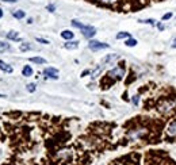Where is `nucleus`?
I'll use <instances>...</instances> for the list:
<instances>
[{
  "label": "nucleus",
  "instance_id": "obj_16",
  "mask_svg": "<svg viewBox=\"0 0 176 165\" xmlns=\"http://www.w3.org/2000/svg\"><path fill=\"white\" fill-rule=\"evenodd\" d=\"M102 69H103V66H98V68H96V69H95V71H94V72H92V73H91L92 79H94V77H96V76H98V74H99V73H100V71H102Z\"/></svg>",
  "mask_w": 176,
  "mask_h": 165
},
{
  "label": "nucleus",
  "instance_id": "obj_18",
  "mask_svg": "<svg viewBox=\"0 0 176 165\" xmlns=\"http://www.w3.org/2000/svg\"><path fill=\"white\" fill-rule=\"evenodd\" d=\"M27 91L28 92H34V91H35V84H28V85H27Z\"/></svg>",
  "mask_w": 176,
  "mask_h": 165
},
{
  "label": "nucleus",
  "instance_id": "obj_22",
  "mask_svg": "<svg viewBox=\"0 0 176 165\" xmlns=\"http://www.w3.org/2000/svg\"><path fill=\"white\" fill-rule=\"evenodd\" d=\"M142 23H149V25H154V21L153 19H148V21H141Z\"/></svg>",
  "mask_w": 176,
  "mask_h": 165
},
{
  "label": "nucleus",
  "instance_id": "obj_28",
  "mask_svg": "<svg viewBox=\"0 0 176 165\" xmlns=\"http://www.w3.org/2000/svg\"><path fill=\"white\" fill-rule=\"evenodd\" d=\"M172 48H174V49H176V38L174 39V42H172Z\"/></svg>",
  "mask_w": 176,
  "mask_h": 165
},
{
  "label": "nucleus",
  "instance_id": "obj_17",
  "mask_svg": "<svg viewBox=\"0 0 176 165\" xmlns=\"http://www.w3.org/2000/svg\"><path fill=\"white\" fill-rule=\"evenodd\" d=\"M72 26H75V27H77V28H83V27H84V25L79 23L77 21H72Z\"/></svg>",
  "mask_w": 176,
  "mask_h": 165
},
{
  "label": "nucleus",
  "instance_id": "obj_11",
  "mask_svg": "<svg viewBox=\"0 0 176 165\" xmlns=\"http://www.w3.org/2000/svg\"><path fill=\"white\" fill-rule=\"evenodd\" d=\"M12 15L15 16V18H18V19H22V18H25V11H14L12 12Z\"/></svg>",
  "mask_w": 176,
  "mask_h": 165
},
{
  "label": "nucleus",
  "instance_id": "obj_7",
  "mask_svg": "<svg viewBox=\"0 0 176 165\" xmlns=\"http://www.w3.org/2000/svg\"><path fill=\"white\" fill-rule=\"evenodd\" d=\"M64 46H65V49H68V50H73V49H77V46H79V42H77V41L66 42Z\"/></svg>",
  "mask_w": 176,
  "mask_h": 165
},
{
  "label": "nucleus",
  "instance_id": "obj_20",
  "mask_svg": "<svg viewBox=\"0 0 176 165\" xmlns=\"http://www.w3.org/2000/svg\"><path fill=\"white\" fill-rule=\"evenodd\" d=\"M138 102H140V97H138L137 95H135V96H133V104H134V106H137Z\"/></svg>",
  "mask_w": 176,
  "mask_h": 165
},
{
  "label": "nucleus",
  "instance_id": "obj_25",
  "mask_svg": "<svg viewBox=\"0 0 176 165\" xmlns=\"http://www.w3.org/2000/svg\"><path fill=\"white\" fill-rule=\"evenodd\" d=\"M100 2H102V3H107V4H108V3H114V2H117V0H100Z\"/></svg>",
  "mask_w": 176,
  "mask_h": 165
},
{
  "label": "nucleus",
  "instance_id": "obj_15",
  "mask_svg": "<svg viewBox=\"0 0 176 165\" xmlns=\"http://www.w3.org/2000/svg\"><path fill=\"white\" fill-rule=\"evenodd\" d=\"M130 37V34L129 33H125V31H122V33H119L117 35V39H122V38H129Z\"/></svg>",
  "mask_w": 176,
  "mask_h": 165
},
{
  "label": "nucleus",
  "instance_id": "obj_30",
  "mask_svg": "<svg viewBox=\"0 0 176 165\" xmlns=\"http://www.w3.org/2000/svg\"><path fill=\"white\" fill-rule=\"evenodd\" d=\"M2 16H3V11L0 10V18H2Z\"/></svg>",
  "mask_w": 176,
  "mask_h": 165
},
{
  "label": "nucleus",
  "instance_id": "obj_8",
  "mask_svg": "<svg viewBox=\"0 0 176 165\" xmlns=\"http://www.w3.org/2000/svg\"><path fill=\"white\" fill-rule=\"evenodd\" d=\"M61 37L64 39H72V38H73V33H72V31H69V30H64L61 33Z\"/></svg>",
  "mask_w": 176,
  "mask_h": 165
},
{
  "label": "nucleus",
  "instance_id": "obj_27",
  "mask_svg": "<svg viewBox=\"0 0 176 165\" xmlns=\"http://www.w3.org/2000/svg\"><path fill=\"white\" fill-rule=\"evenodd\" d=\"M157 27H158V28H160V30H164V26H163V25H161V23H158V25H157Z\"/></svg>",
  "mask_w": 176,
  "mask_h": 165
},
{
  "label": "nucleus",
  "instance_id": "obj_24",
  "mask_svg": "<svg viewBox=\"0 0 176 165\" xmlns=\"http://www.w3.org/2000/svg\"><path fill=\"white\" fill-rule=\"evenodd\" d=\"M21 49H22V50H27V49H30V46H28V45H22Z\"/></svg>",
  "mask_w": 176,
  "mask_h": 165
},
{
  "label": "nucleus",
  "instance_id": "obj_9",
  "mask_svg": "<svg viewBox=\"0 0 176 165\" xmlns=\"http://www.w3.org/2000/svg\"><path fill=\"white\" fill-rule=\"evenodd\" d=\"M22 73H23V76L28 77V76H31V74H33V69H31V68H30V66H28V65H26L25 68H23Z\"/></svg>",
  "mask_w": 176,
  "mask_h": 165
},
{
  "label": "nucleus",
  "instance_id": "obj_2",
  "mask_svg": "<svg viewBox=\"0 0 176 165\" xmlns=\"http://www.w3.org/2000/svg\"><path fill=\"white\" fill-rule=\"evenodd\" d=\"M44 74L49 79H53V80H57L58 79V71L54 68H46L44 71Z\"/></svg>",
  "mask_w": 176,
  "mask_h": 165
},
{
  "label": "nucleus",
  "instance_id": "obj_23",
  "mask_svg": "<svg viewBox=\"0 0 176 165\" xmlns=\"http://www.w3.org/2000/svg\"><path fill=\"white\" fill-rule=\"evenodd\" d=\"M48 10H49V11H50V12H53V11H54V5H53V4L48 5Z\"/></svg>",
  "mask_w": 176,
  "mask_h": 165
},
{
  "label": "nucleus",
  "instance_id": "obj_10",
  "mask_svg": "<svg viewBox=\"0 0 176 165\" xmlns=\"http://www.w3.org/2000/svg\"><path fill=\"white\" fill-rule=\"evenodd\" d=\"M30 61L34 62V64H46V60L45 58H41V57H31Z\"/></svg>",
  "mask_w": 176,
  "mask_h": 165
},
{
  "label": "nucleus",
  "instance_id": "obj_5",
  "mask_svg": "<svg viewBox=\"0 0 176 165\" xmlns=\"http://www.w3.org/2000/svg\"><path fill=\"white\" fill-rule=\"evenodd\" d=\"M167 134L169 137H176V120H174V122H171L168 124V127H167Z\"/></svg>",
  "mask_w": 176,
  "mask_h": 165
},
{
  "label": "nucleus",
  "instance_id": "obj_31",
  "mask_svg": "<svg viewBox=\"0 0 176 165\" xmlns=\"http://www.w3.org/2000/svg\"><path fill=\"white\" fill-rule=\"evenodd\" d=\"M0 97H5V95H2V94H0Z\"/></svg>",
  "mask_w": 176,
  "mask_h": 165
},
{
  "label": "nucleus",
  "instance_id": "obj_26",
  "mask_svg": "<svg viewBox=\"0 0 176 165\" xmlns=\"http://www.w3.org/2000/svg\"><path fill=\"white\" fill-rule=\"evenodd\" d=\"M89 73V71H84V72H83V73H81V77H84V76H87V74Z\"/></svg>",
  "mask_w": 176,
  "mask_h": 165
},
{
  "label": "nucleus",
  "instance_id": "obj_4",
  "mask_svg": "<svg viewBox=\"0 0 176 165\" xmlns=\"http://www.w3.org/2000/svg\"><path fill=\"white\" fill-rule=\"evenodd\" d=\"M81 31H83V35H84L85 38H91V37H94L95 33H96L95 27H92V26H84V27L81 28Z\"/></svg>",
  "mask_w": 176,
  "mask_h": 165
},
{
  "label": "nucleus",
  "instance_id": "obj_29",
  "mask_svg": "<svg viewBox=\"0 0 176 165\" xmlns=\"http://www.w3.org/2000/svg\"><path fill=\"white\" fill-rule=\"evenodd\" d=\"M3 2H7V3H15L16 0H3Z\"/></svg>",
  "mask_w": 176,
  "mask_h": 165
},
{
  "label": "nucleus",
  "instance_id": "obj_1",
  "mask_svg": "<svg viewBox=\"0 0 176 165\" xmlns=\"http://www.w3.org/2000/svg\"><path fill=\"white\" fill-rule=\"evenodd\" d=\"M88 46H89V49H91V50H102V49H107L108 48L107 43H102V42H99V41H91Z\"/></svg>",
  "mask_w": 176,
  "mask_h": 165
},
{
  "label": "nucleus",
  "instance_id": "obj_12",
  "mask_svg": "<svg viewBox=\"0 0 176 165\" xmlns=\"http://www.w3.org/2000/svg\"><path fill=\"white\" fill-rule=\"evenodd\" d=\"M8 49H10V45H8V43L0 41V53H3V51L8 50Z\"/></svg>",
  "mask_w": 176,
  "mask_h": 165
},
{
  "label": "nucleus",
  "instance_id": "obj_6",
  "mask_svg": "<svg viewBox=\"0 0 176 165\" xmlns=\"http://www.w3.org/2000/svg\"><path fill=\"white\" fill-rule=\"evenodd\" d=\"M0 69H2L3 72H5V73H11V72H12V68H11L8 64H5L4 61H2V60H0Z\"/></svg>",
  "mask_w": 176,
  "mask_h": 165
},
{
  "label": "nucleus",
  "instance_id": "obj_19",
  "mask_svg": "<svg viewBox=\"0 0 176 165\" xmlns=\"http://www.w3.org/2000/svg\"><path fill=\"white\" fill-rule=\"evenodd\" d=\"M171 18H172V12H168L163 16V21H168V19H171Z\"/></svg>",
  "mask_w": 176,
  "mask_h": 165
},
{
  "label": "nucleus",
  "instance_id": "obj_14",
  "mask_svg": "<svg viewBox=\"0 0 176 165\" xmlns=\"http://www.w3.org/2000/svg\"><path fill=\"white\" fill-rule=\"evenodd\" d=\"M125 43H126V46H129V48H133V46L137 45V41H135V39H133V38H129Z\"/></svg>",
  "mask_w": 176,
  "mask_h": 165
},
{
  "label": "nucleus",
  "instance_id": "obj_21",
  "mask_svg": "<svg viewBox=\"0 0 176 165\" xmlns=\"http://www.w3.org/2000/svg\"><path fill=\"white\" fill-rule=\"evenodd\" d=\"M37 42L44 43V45H48V43H49V41H46V39H44V38H37Z\"/></svg>",
  "mask_w": 176,
  "mask_h": 165
},
{
  "label": "nucleus",
  "instance_id": "obj_3",
  "mask_svg": "<svg viewBox=\"0 0 176 165\" xmlns=\"http://www.w3.org/2000/svg\"><path fill=\"white\" fill-rule=\"evenodd\" d=\"M123 74H125V71H123L122 68H115V69H112V71L108 72L107 76L111 77V79H112V77H114V79H115V77H117V79H121Z\"/></svg>",
  "mask_w": 176,
  "mask_h": 165
},
{
  "label": "nucleus",
  "instance_id": "obj_13",
  "mask_svg": "<svg viewBox=\"0 0 176 165\" xmlns=\"http://www.w3.org/2000/svg\"><path fill=\"white\" fill-rule=\"evenodd\" d=\"M7 38L8 39H18V33L16 31H10L7 34Z\"/></svg>",
  "mask_w": 176,
  "mask_h": 165
}]
</instances>
